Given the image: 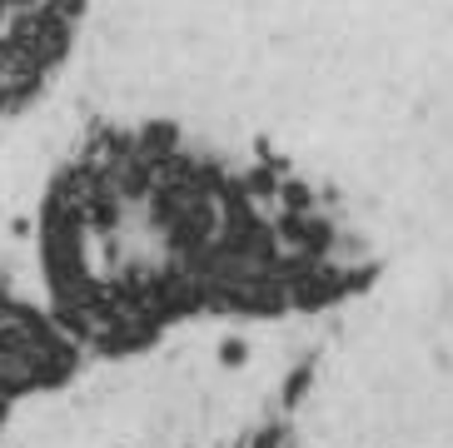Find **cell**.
Wrapping results in <instances>:
<instances>
[{"instance_id":"cell-1","label":"cell","mask_w":453,"mask_h":448,"mask_svg":"<svg viewBox=\"0 0 453 448\" xmlns=\"http://www.w3.org/2000/svg\"><path fill=\"white\" fill-rule=\"evenodd\" d=\"M70 45V0H0V100L26 95Z\"/></svg>"}]
</instances>
